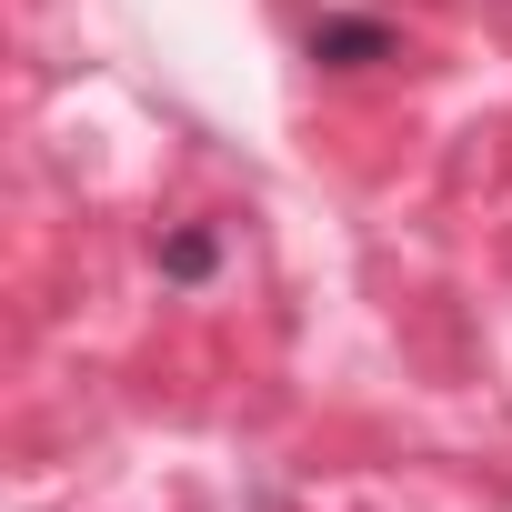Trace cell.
I'll return each mask as SVG.
<instances>
[{"label":"cell","mask_w":512,"mask_h":512,"mask_svg":"<svg viewBox=\"0 0 512 512\" xmlns=\"http://www.w3.org/2000/svg\"><path fill=\"white\" fill-rule=\"evenodd\" d=\"M312 61H322V71H372V61H392V21L342 11V21H322V31H312Z\"/></svg>","instance_id":"obj_1"},{"label":"cell","mask_w":512,"mask_h":512,"mask_svg":"<svg viewBox=\"0 0 512 512\" xmlns=\"http://www.w3.org/2000/svg\"><path fill=\"white\" fill-rule=\"evenodd\" d=\"M211 272H221V231L211 221H191V231L161 241V282H211Z\"/></svg>","instance_id":"obj_2"}]
</instances>
